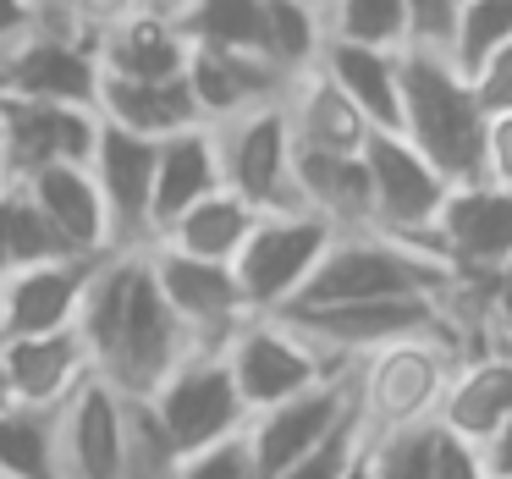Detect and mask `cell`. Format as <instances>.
Listing matches in <instances>:
<instances>
[{
  "mask_svg": "<svg viewBox=\"0 0 512 479\" xmlns=\"http://www.w3.org/2000/svg\"><path fill=\"white\" fill-rule=\"evenodd\" d=\"M457 287H463V276L430 243H408V237L369 226V232L331 237V248L314 265L309 287L298 292L292 309H325V303H364V298H452Z\"/></svg>",
  "mask_w": 512,
  "mask_h": 479,
  "instance_id": "obj_1",
  "label": "cell"
},
{
  "mask_svg": "<svg viewBox=\"0 0 512 479\" xmlns=\"http://www.w3.org/2000/svg\"><path fill=\"white\" fill-rule=\"evenodd\" d=\"M485 122L490 116L446 50H402V138L446 182L485 177Z\"/></svg>",
  "mask_w": 512,
  "mask_h": 479,
  "instance_id": "obj_2",
  "label": "cell"
},
{
  "mask_svg": "<svg viewBox=\"0 0 512 479\" xmlns=\"http://www.w3.org/2000/svg\"><path fill=\"white\" fill-rule=\"evenodd\" d=\"M457 292L452 298H364V303H325V309H287L281 320L309 347H320L331 364L353 369L380 347L419 342V336H446V342L463 347L468 325L457 314Z\"/></svg>",
  "mask_w": 512,
  "mask_h": 479,
  "instance_id": "obj_3",
  "label": "cell"
},
{
  "mask_svg": "<svg viewBox=\"0 0 512 479\" xmlns=\"http://www.w3.org/2000/svg\"><path fill=\"white\" fill-rule=\"evenodd\" d=\"M457 358H463L457 342H446V336H419V342L380 347L364 364H353L358 424H364V435H386V430H408V424L435 419Z\"/></svg>",
  "mask_w": 512,
  "mask_h": 479,
  "instance_id": "obj_4",
  "label": "cell"
},
{
  "mask_svg": "<svg viewBox=\"0 0 512 479\" xmlns=\"http://www.w3.org/2000/svg\"><path fill=\"white\" fill-rule=\"evenodd\" d=\"M336 226L320 221L309 210H276L259 215L254 232H248L243 254L232 259V276L243 287L248 309L254 314H281L298 303V292L309 287L314 265L325 259Z\"/></svg>",
  "mask_w": 512,
  "mask_h": 479,
  "instance_id": "obj_5",
  "label": "cell"
},
{
  "mask_svg": "<svg viewBox=\"0 0 512 479\" xmlns=\"http://www.w3.org/2000/svg\"><path fill=\"white\" fill-rule=\"evenodd\" d=\"M144 402L182 457L204 452V446L226 441V435H243V424H248L243 391H237L232 364H226L221 347H193Z\"/></svg>",
  "mask_w": 512,
  "mask_h": 479,
  "instance_id": "obj_6",
  "label": "cell"
},
{
  "mask_svg": "<svg viewBox=\"0 0 512 479\" xmlns=\"http://www.w3.org/2000/svg\"><path fill=\"white\" fill-rule=\"evenodd\" d=\"M226 364H232V380L243 391V408L259 413V408H276V402L298 397V391L320 386L325 375H336L342 364L309 347L298 331H292L281 314H248L232 336L221 342Z\"/></svg>",
  "mask_w": 512,
  "mask_h": 479,
  "instance_id": "obj_7",
  "label": "cell"
},
{
  "mask_svg": "<svg viewBox=\"0 0 512 479\" xmlns=\"http://www.w3.org/2000/svg\"><path fill=\"white\" fill-rule=\"evenodd\" d=\"M193 336L188 325L171 314V303L160 298L155 276H149V254L138 259V276H133V292H127V309H122V325H116V342L105 353L100 375L111 380L122 397H149L182 358L193 353Z\"/></svg>",
  "mask_w": 512,
  "mask_h": 479,
  "instance_id": "obj_8",
  "label": "cell"
},
{
  "mask_svg": "<svg viewBox=\"0 0 512 479\" xmlns=\"http://www.w3.org/2000/svg\"><path fill=\"white\" fill-rule=\"evenodd\" d=\"M210 133H215V155H221V182L243 204H254L259 215L303 210L298 188H292V127L281 100L232 116Z\"/></svg>",
  "mask_w": 512,
  "mask_h": 479,
  "instance_id": "obj_9",
  "label": "cell"
},
{
  "mask_svg": "<svg viewBox=\"0 0 512 479\" xmlns=\"http://www.w3.org/2000/svg\"><path fill=\"white\" fill-rule=\"evenodd\" d=\"M347 419H358V391H353V369H336L325 375L320 386L298 391V397L276 402V408H259L248 413L243 424V441L254 452V468L259 479H276L281 468H292L303 452L336 435Z\"/></svg>",
  "mask_w": 512,
  "mask_h": 479,
  "instance_id": "obj_10",
  "label": "cell"
},
{
  "mask_svg": "<svg viewBox=\"0 0 512 479\" xmlns=\"http://www.w3.org/2000/svg\"><path fill=\"white\" fill-rule=\"evenodd\" d=\"M364 166H369V193H375V232L408 237V243H430V226L441 215L452 182L402 133H369Z\"/></svg>",
  "mask_w": 512,
  "mask_h": 479,
  "instance_id": "obj_11",
  "label": "cell"
},
{
  "mask_svg": "<svg viewBox=\"0 0 512 479\" xmlns=\"http://www.w3.org/2000/svg\"><path fill=\"white\" fill-rule=\"evenodd\" d=\"M430 248L463 281H485L512 265V188L496 182H452L441 215L430 226Z\"/></svg>",
  "mask_w": 512,
  "mask_h": 479,
  "instance_id": "obj_12",
  "label": "cell"
},
{
  "mask_svg": "<svg viewBox=\"0 0 512 479\" xmlns=\"http://www.w3.org/2000/svg\"><path fill=\"white\" fill-rule=\"evenodd\" d=\"M149 254V276H155L160 298L171 303L188 336L199 347H221L237 325L248 320V298L237 287L232 265H210V259H188L177 248H144Z\"/></svg>",
  "mask_w": 512,
  "mask_h": 479,
  "instance_id": "obj_13",
  "label": "cell"
},
{
  "mask_svg": "<svg viewBox=\"0 0 512 479\" xmlns=\"http://www.w3.org/2000/svg\"><path fill=\"white\" fill-rule=\"evenodd\" d=\"M61 479H122L127 463V397L105 375H89L56 408Z\"/></svg>",
  "mask_w": 512,
  "mask_h": 479,
  "instance_id": "obj_14",
  "label": "cell"
},
{
  "mask_svg": "<svg viewBox=\"0 0 512 479\" xmlns=\"http://www.w3.org/2000/svg\"><path fill=\"white\" fill-rule=\"evenodd\" d=\"M100 94V61L67 28H39L17 50L0 56V100H34V105H94Z\"/></svg>",
  "mask_w": 512,
  "mask_h": 479,
  "instance_id": "obj_15",
  "label": "cell"
},
{
  "mask_svg": "<svg viewBox=\"0 0 512 479\" xmlns=\"http://www.w3.org/2000/svg\"><path fill=\"white\" fill-rule=\"evenodd\" d=\"M6 111V182H28L45 166H89L100 111L94 105H34V100H0Z\"/></svg>",
  "mask_w": 512,
  "mask_h": 479,
  "instance_id": "obj_16",
  "label": "cell"
},
{
  "mask_svg": "<svg viewBox=\"0 0 512 479\" xmlns=\"http://www.w3.org/2000/svg\"><path fill=\"white\" fill-rule=\"evenodd\" d=\"M155 138L122 133V127H105L94 138V188L105 199V215H111V237L116 254H138L149 248V204H155Z\"/></svg>",
  "mask_w": 512,
  "mask_h": 479,
  "instance_id": "obj_17",
  "label": "cell"
},
{
  "mask_svg": "<svg viewBox=\"0 0 512 479\" xmlns=\"http://www.w3.org/2000/svg\"><path fill=\"white\" fill-rule=\"evenodd\" d=\"M100 259H45L0 276V331L6 336H45L78 325L83 292Z\"/></svg>",
  "mask_w": 512,
  "mask_h": 479,
  "instance_id": "obj_18",
  "label": "cell"
},
{
  "mask_svg": "<svg viewBox=\"0 0 512 479\" xmlns=\"http://www.w3.org/2000/svg\"><path fill=\"white\" fill-rule=\"evenodd\" d=\"M188 89L204 127H221L243 111L287 100L292 83L254 50H193L188 56Z\"/></svg>",
  "mask_w": 512,
  "mask_h": 479,
  "instance_id": "obj_19",
  "label": "cell"
},
{
  "mask_svg": "<svg viewBox=\"0 0 512 479\" xmlns=\"http://www.w3.org/2000/svg\"><path fill=\"white\" fill-rule=\"evenodd\" d=\"M0 358H6L12 397L23 402V408H61L83 380L100 375L89 347H83V336H78V325L45 331V336H6V342H0Z\"/></svg>",
  "mask_w": 512,
  "mask_h": 479,
  "instance_id": "obj_20",
  "label": "cell"
},
{
  "mask_svg": "<svg viewBox=\"0 0 512 479\" xmlns=\"http://www.w3.org/2000/svg\"><path fill=\"white\" fill-rule=\"evenodd\" d=\"M507 413H512V353H501V347L463 353L452 364L446 391H441L435 424L463 435V441H474V446H485L490 435L501 430Z\"/></svg>",
  "mask_w": 512,
  "mask_h": 479,
  "instance_id": "obj_21",
  "label": "cell"
},
{
  "mask_svg": "<svg viewBox=\"0 0 512 479\" xmlns=\"http://www.w3.org/2000/svg\"><path fill=\"white\" fill-rule=\"evenodd\" d=\"M23 188L34 193V204L45 210V221L56 226V237L78 259L116 254L111 215H105V199H100V188H94L89 166H45V171H34Z\"/></svg>",
  "mask_w": 512,
  "mask_h": 479,
  "instance_id": "obj_22",
  "label": "cell"
},
{
  "mask_svg": "<svg viewBox=\"0 0 512 479\" xmlns=\"http://www.w3.org/2000/svg\"><path fill=\"white\" fill-rule=\"evenodd\" d=\"M292 188L298 204L336 232H369L375 226V193H369L364 155H320L292 144Z\"/></svg>",
  "mask_w": 512,
  "mask_h": 479,
  "instance_id": "obj_23",
  "label": "cell"
},
{
  "mask_svg": "<svg viewBox=\"0 0 512 479\" xmlns=\"http://www.w3.org/2000/svg\"><path fill=\"white\" fill-rule=\"evenodd\" d=\"M221 182V155H215L210 127H182V133L160 138L155 149V204H149V243L166 232L177 215H188L199 199H210Z\"/></svg>",
  "mask_w": 512,
  "mask_h": 479,
  "instance_id": "obj_24",
  "label": "cell"
},
{
  "mask_svg": "<svg viewBox=\"0 0 512 479\" xmlns=\"http://www.w3.org/2000/svg\"><path fill=\"white\" fill-rule=\"evenodd\" d=\"M320 72L358 105L375 133H402V50H369L325 39Z\"/></svg>",
  "mask_w": 512,
  "mask_h": 479,
  "instance_id": "obj_25",
  "label": "cell"
},
{
  "mask_svg": "<svg viewBox=\"0 0 512 479\" xmlns=\"http://www.w3.org/2000/svg\"><path fill=\"white\" fill-rule=\"evenodd\" d=\"M193 45L182 39V28L171 17H149L133 12L111 28V34L94 45V61H100V78H127V83H166L188 72Z\"/></svg>",
  "mask_w": 512,
  "mask_h": 479,
  "instance_id": "obj_26",
  "label": "cell"
},
{
  "mask_svg": "<svg viewBox=\"0 0 512 479\" xmlns=\"http://www.w3.org/2000/svg\"><path fill=\"white\" fill-rule=\"evenodd\" d=\"M287 127H292V144L298 149H320V155H364L369 133L375 127L358 116V105L325 78L320 67L303 72L298 83L287 89Z\"/></svg>",
  "mask_w": 512,
  "mask_h": 479,
  "instance_id": "obj_27",
  "label": "cell"
},
{
  "mask_svg": "<svg viewBox=\"0 0 512 479\" xmlns=\"http://www.w3.org/2000/svg\"><path fill=\"white\" fill-rule=\"evenodd\" d=\"M94 111H100L105 127H122V133L138 138H171L182 127H204L199 105H193L188 72L166 83H127V78H100V94H94Z\"/></svg>",
  "mask_w": 512,
  "mask_h": 479,
  "instance_id": "obj_28",
  "label": "cell"
},
{
  "mask_svg": "<svg viewBox=\"0 0 512 479\" xmlns=\"http://www.w3.org/2000/svg\"><path fill=\"white\" fill-rule=\"evenodd\" d=\"M254 221H259L254 204H243L232 188H215L210 199H199L188 215H177V221H171L149 248H177V254H188V259L232 265V259L243 254V243H248V232H254Z\"/></svg>",
  "mask_w": 512,
  "mask_h": 479,
  "instance_id": "obj_29",
  "label": "cell"
},
{
  "mask_svg": "<svg viewBox=\"0 0 512 479\" xmlns=\"http://www.w3.org/2000/svg\"><path fill=\"white\" fill-rule=\"evenodd\" d=\"M325 50V12L320 0H265V34H259V56L298 83L303 72L320 67Z\"/></svg>",
  "mask_w": 512,
  "mask_h": 479,
  "instance_id": "obj_30",
  "label": "cell"
},
{
  "mask_svg": "<svg viewBox=\"0 0 512 479\" xmlns=\"http://www.w3.org/2000/svg\"><path fill=\"white\" fill-rule=\"evenodd\" d=\"M45 259H78V254L56 237V226L45 221V210L34 204V193L23 182L0 177V276L45 265Z\"/></svg>",
  "mask_w": 512,
  "mask_h": 479,
  "instance_id": "obj_31",
  "label": "cell"
},
{
  "mask_svg": "<svg viewBox=\"0 0 512 479\" xmlns=\"http://www.w3.org/2000/svg\"><path fill=\"white\" fill-rule=\"evenodd\" d=\"M0 474L6 479H61L56 463V408H12L0 413Z\"/></svg>",
  "mask_w": 512,
  "mask_h": 479,
  "instance_id": "obj_32",
  "label": "cell"
},
{
  "mask_svg": "<svg viewBox=\"0 0 512 479\" xmlns=\"http://www.w3.org/2000/svg\"><path fill=\"white\" fill-rule=\"evenodd\" d=\"M177 28L193 50H254L259 56L265 0H188Z\"/></svg>",
  "mask_w": 512,
  "mask_h": 479,
  "instance_id": "obj_33",
  "label": "cell"
},
{
  "mask_svg": "<svg viewBox=\"0 0 512 479\" xmlns=\"http://www.w3.org/2000/svg\"><path fill=\"white\" fill-rule=\"evenodd\" d=\"M325 39L369 50H408V12L402 0H320Z\"/></svg>",
  "mask_w": 512,
  "mask_h": 479,
  "instance_id": "obj_34",
  "label": "cell"
},
{
  "mask_svg": "<svg viewBox=\"0 0 512 479\" xmlns=\"http://www.w3.org/2000/svg\"><path fill=\"white\" fill-rule=\"evenodd\" d=\"M512 39V0H457V23H452V45L446 61L457 72H474L490 50H501Z\"/></svg>",
  "mask_w": 512,
  "mask_h": 479,
  "instance_id": "obj_35",
  "label": "cell"
},
{
  "mask_svg": "<svg viewBox=\"0 0 512 479\" xmlns=\"http://www.w3.org/2000/svg\"><path fill=\"white\" fill-rule=\"evenodd\" d=\"M430 446H435V419L369 435V479H430Z\"/></svg>",
  "mask_w": 512,
  "mask_h": 479,
  "instance_id": "obj_36",
  "label": "cell"
},
{
  "mask_svg": "<svg viewBox=\"0 0 512 479\" xmlns=\"http://www.w3.org/2000/svg\"><path fill=\"white\" fill-rule=\"evenodd\" d=\"M463 298L474 303L468 331L485 347L512 353V265H501L496 276H485V281H463Z\"/></svg>",
  "mask_w": 512,
  "mask_h": 479,
  "instance_id": "obj_37",
  "label": "cell"
},
{
  "mask_svg": "<svg viewBox=\"0 0 512 479\" xmlns=\"http://www.w3.org/2000/svg\"><path fill=\"white\" fill-rule=\"evenodd\" d=\"M364 452V424L347 419L336 435H325L314 452H303L292 468H281L276 479H347V468H353V457Z\"/></svg>",
  "mask_w": 512,
  "mask_h": 479,
  "instance_id": "obj_38",
  "label": "cell"
},
{
  "mask_svg": "<svg viewBox=\"0 0 512 479\" xmlns=\"http://www.w3.org/2000/svg\"><path fill=\"white\" fill-rule=\"evenodd\" d=\"M177 479H259V468H254V452H248L243 435H226V441L182 457Z\"/></svg>",
  "mask_w": 512,
  "mask_h": 479,
  "instance_id": "obj_39",
  "label": "cell"
},
{
  "mask_svg": "<svg viewBox=\"0 0 512 479\" xmlns=\"http://www.w3.org/2000/svg\"><path fill=\"white\" fill-rule=\"evenodd\" d=\"M468 89H474V100H479L485 116L512 111V39L501 50H490V56L468 72Z\"/></svg>",
  "mask_w": 512,
  "mask_h": 479,
  "instance_id": "obj_40",
  "label": "cell"
},
{
  "mask_svg": "<svg viewBox=\"0 0 512 479\" xmlns=\"http://www.w3.org/2000/svg\"><path fill=\"white\" fill-rule=\"evenodd\" d=\"M408 12V45L413 50H446L457 23V0H402Z\"/></svg>",
  "mask_w": 512,
  "mask_h": 479,
  "instance_id": "obj_41",
  "label": "cell"
},
{
  "mask_svg": "<svg viewBox=\"0 0 512 479\" xmlns=\"http://www.w3.org/2000/svg\"><path fill=\"white\" fill-rule=\"evenodd\" d=\"M430 479H485V452L463 435L435 424V446H430Z\"/></svg>",
  "mask_w": 512,
  "mask_h": 479,
  "instance_id": "obj_42",
  "label": "cell"
},
{
  "mask_svg": "<svg viewBox=\"0 0 512 479\" xmlns=\"http://www.w3.org/2000/svg\"><path fill=\"white\" fill-rule=\"evenodd\" d=\"M485 182L512 188V111L485 122Z\"/></svg>",
  "mask_w": 512,
  "mask_h": 479,
  "instance_id": "obj_43",
  "label": "cell"
},
{
  "mask_svg": "<svg viewBox=\"0 0 512 479\" xmlns=\"http://www.w3.org/2000/svg\"><path fill=\"white\" fill-rule=\"evenodd\" d=\"M45 28V12H39V0H0V56L17 50L23 39H34Z\"/></svg>",
  "mask_w": 512,
  "mask_h": 479,
  "instance_id": "obj_44",
  "label": "cell"
},
{
  "mask_svg": "<svg viewBox=\"0 0 512 479\" xmlns=\"http://www.w3.org/2000/svg\"><path fill=\"white\" fill-rule=\"evenodd\" d=\"M479 452H485V474H496V479H512V413L501 419V430L490 435V441L479 446Z\"/></svg>",
  "mask_w": 512,
  "mask_h": 479,
  "instance_id": "obj_45",
  "label": "cell"
},
{
  "mask_svg": "<svg viewBox=\"0 0 512 479\" xmlns=\"http://www.w3.org/2000/svg\"><path fill=\"white\" fill-rule=\"evenodd\" d=\"M138 12H149V17H171V23H177V17L188 12V0H138Z\"/></svg>",
  "mask_w": 512,
  "mask_h": 479,
  "instance_id": "obj_46",
  "label": "cell"
},
{
  "mask_svg": "<svg viewBox=\"0 0 512 479\" xmlns=\"http://www.w3.org/2000/svg\"><path fill=\"white\" fill-rule=\"evenodd\" d=\"M347 479H369V435H364V452L353 457V468H347Z\"/></svg>",
  "mask_w": 512,
  "mask_h": 479,
  "instance_id": "obj_47",
  "label": "cell"
},
{
  "mask_svg": "<svg viewBox=\"0 0 512 479\" xmlns=\"http://www.w3.org/2000/svg\"><path fill=\"white\" fill-rule=\"evenodd\" d=\"M12 375H6V358H0V413H6V408H12Z\"/></svg>",
  "mask_w": 512,
  "mask_h": 479,
  "instance_id": "obj_48",
  "label": "cell"
},
{
  "mask_svg": "<svg viewBox=\"0 0 512 479\" xmlns=\"http://www.w3.org/2000/svg\"><path fill=\"white\" fill-rule=\"evenodd\" d=\"M0 171H6V111H0Z\"/></svg>",
  "mask_w": 512,
  "mask_h": 479,
  "instance_id": "obj_49",
  "label": "cell"
},
{
  "mask_svg": "<svg viewBox=\"0 0 512 479\" xmlns=\"http://www.w3.org/2000/svg\"><path fill=\"white\" fill-rule=\"evenodd\" d=\"M0 342H6V331H0Z\"/></svg>",
  "mask_w": 512,
  "mask_h": 479,
  "instance_id": "obj_50",
  "label": "cell"
},
{
  "mask_svg": "<svg viewBox=\"0 0 512 479\" xmlns=\"http://www.w3.org/2000/svg\"><path fill=\"white\" fill-rule=\"evenodd\" d=\"M485 479H496V474H485Z\"/></svg>",
  "mask_w": 512,
  "mask_h": 479,
  "instance_id": "obj_51",
  "label": "cell"
},
{
  "mask_svg": "<svg viewBox=\"0 0 512 479\" xmlns=\"http://www.w3.org/2000/svg\"><path fill=\"white\" fill-rule=\"evenodd\" d=\"M0 479H6V474H0Z\"/></svg>",
  "mask_w": 512,
  "mask_h": 479,
  "instance_id": "obj_52",
  "label": "cell"
}]
</instances>
